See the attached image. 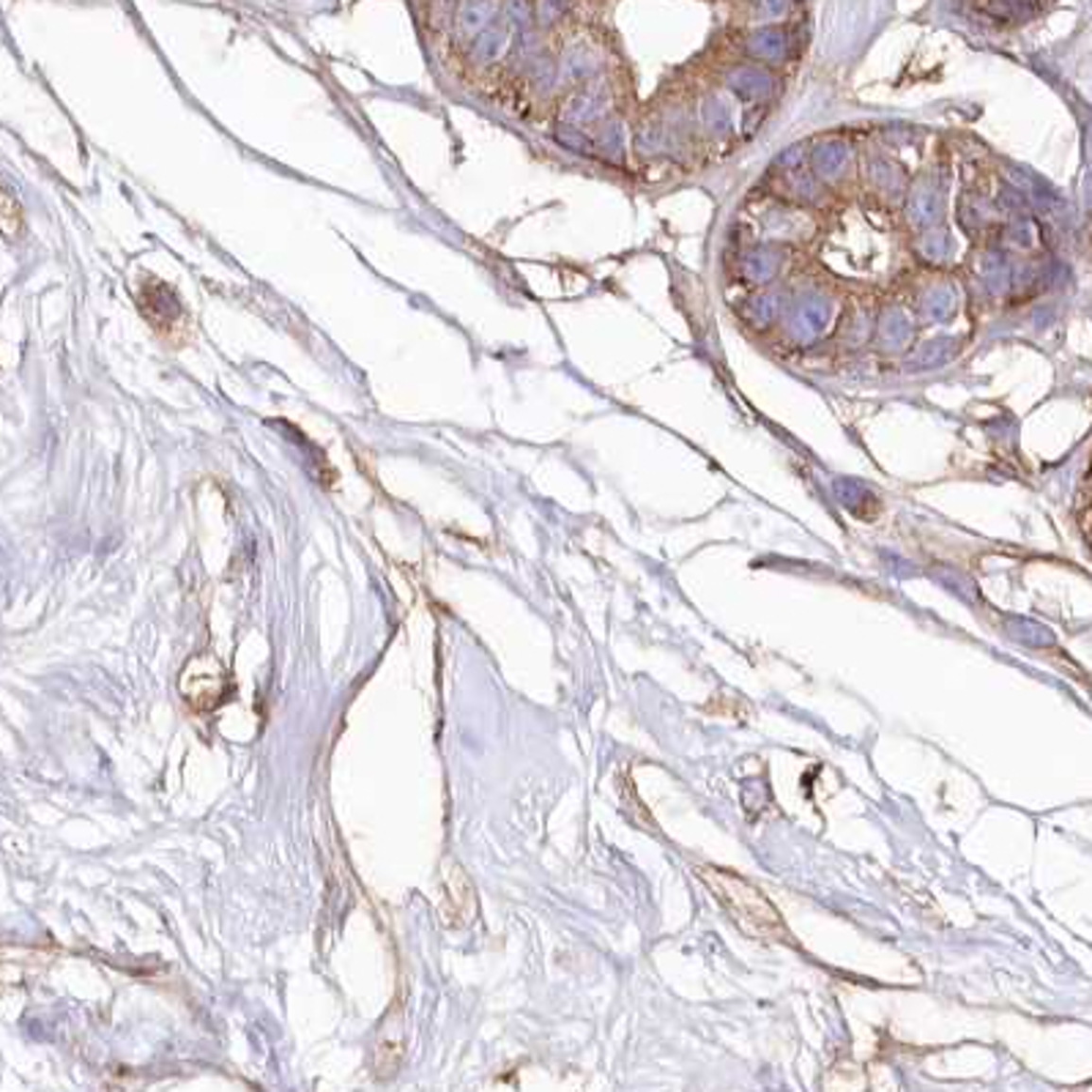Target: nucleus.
Listing matches in <instances>:
<instances>
[{"mask_svg": "<svg viewBox=\"0 0 1092 1092\" xmlns=\"http://www.w3.org/2000/svg\"><path fill=\"white\" fill-rule=\"evenodd\" d=\"M748 52L754 55L755 61L780 63V61H786V55H789V42H786V36H783L780 30H775V27H764V30H758V33L751 36Z\"/></svg>", "mask_w": 1092, "mask_h": 1092, "instance_id": "obj_11", "label": "nucleus"}, {"mask_svg": "<svg viewBox=\"0 0 1092 1092\" xmlns=\"http://www.w3.org/2000/svg\"><path fill=\"white\" fill-rule=\"evenodd\" d=\"M942 217V189L934 182L914 183L907 195V219L917 231H928Z\"/></svg>", "mask_w": 1092, "mask_h": 1092, "instance_id": "obj_6", "label": "nucleus"}, {"mask_svg": "<svg viewBox=\"0 0 1092 1092\" xmlns=\"http://www.w3.org/2000/svg\"><path fill=\"white\" fill-rule=\"evenodd\" d=\"M783 250L775 244H761L745 252L742 258V277L751 283V286H767L772 283L783 269Z\"/></svg>", "mask_w": 1092, "mask_h": 1092, "instance_id": "obj_7", "label": "nucleus"}, {"mask_svg": "<svg viewBox=\"0 0 1092 1092\" xmlns=\"http://www.w3.org/2000/svg\"><path fill=\"white\" fill-rule=\"evenodd\" d=\"M956 351H959V345H956V339H931V342H926L914 356L910 359V364H914L917 370L920 367H939V364L950 362L953 356H956Z\"/></svg>", "mask_w": 1092, "mask_h": 1092, "instance_id": "obj_14", "label": "nucleus"}, {"mask_svg": "<svg viewBox=\"0 0 1092 1092\" xmlns=\"http://www.w3.org/2000/svg\"><path fill=\"white\" fill-rule=\"evenodd\" d=\"M400 1054H403V1015H400V1011H394V1014H390V1018H387V1024L381 1027V1032H378L375 1060H378V1066H381L384 1057H390V1063H387V1073H390V1070L397 1067Z\"/></svg>", "mask_w": 1092, "mask_h": 1092, "instance_id": "obj_10", "label": "nucleus"}, {"mask_svg": "<svg viewBox=\"0 0 1092 1092\" xmlns=\"http://www.w3.org/2000/svg\"><path fill=\"white\" fill-rule=\"evenodd\" d=\"M832 323V302L822 293H806L797 296L794 304L786 312V329L789 338L797 342H810L819 339Z\"/></svg>", "mask_w": 1092, "mask_h": 1092, "instance_id": "obj_3", "label": "nucleus"}, {"mask_svg": "<svg viewBox=\"0 0 1092 1092\" xmlns=\"http://www.w3.org/2000/svg\"><path fill=\"white\" fill-rule=\"evenodd\" d=\"M956 312H959V293H956V287L945 286V283L926 290V296L920 302V318H926L928 323H945Z\"/></svg>", "mask_w": 1092, "mask_h": 1092, "instance_id": "obj_8", "label": "nucleus"}, {"mask_svg": "<svg viewBox=\"0 0 1092 1092\" xmlns=\"http://www.w3.org/2000/svg\"><path fill=\"white\" fill-rule=\"evenodd\" d=\"M876 338L882 342L884 351H898L911 339V323L901 310H887L879 318Z\"/></svg>", "mask_w": 1092, "mask_h": 1092, "instance_id": "obj_12", "label": "nucleus"}, {"mask_svg": "<svg viewBox=\"0 0 1092 1092\" xmlns=\"http://www.w3.org/2000/svg\"><path fill=\"white\" fill-rule=\"evenodd\" d=\"M868 179L882 192H898V186H904L901 170L893 162H887V159H871L868 162Z\"/></svg>", "mask_w": 1092, "mask_h": 1092, "instance_id": "obj_16", "label": "nucleus"}, {"mask_svg": "<svg viewBox=\"0 0 1092 1092\" xmlns=\"http://www.w3.org/2000/svg\"><path fill=\"white\" fill-rule=\"evenodd\" d=\"M947 250H950V241H947V235L945 234H926L923 235V241H920L923 258L931 260V263L947 258Z\"/></svg>", "mask_w": 1092, "mask_h": 1092, "instance_id": "obj_17", "label": "nucleus"}, {"mask_svg": "<svg viewBox=\"0 0 1092 1092\" xmlns=\"http://www.w3.org/2000/svg\"><path fill=\"white\" fill-rule=\"evenodd\" d=\"M699 876L715 893L720 907L728 910V914L734 917V923L745 934L758 936V939H770V942L772 939H786V928H783L780 914L761 895L758 887L745 882L742 876H737L731 871H720V868H702Z\"/></svg>", "mask_w": 1092, "mask_h": 1092, "instance_id": "obj_1", "label": "nucleus"}, {"mask_svg": "<svg viewBox=\"0 0 1092 1092\" xmlns=\"http://www.w3.org/2000/svg\"><path fill=\"white\" fill-rule=\"evenodd\" d=\"M466 882L468 879H466V874H463V868H455V871H452V876H446V879H443V890L449 893L446 904L452 907V910L443 914L449 923H468V920H471V914H468V911L463 910L460 904H468L471 910H477L474 893H468V895H463V898H460V887H463Z\"/></svg>", "mask_w": 1092, "mask_h": 1092, "instance_id": "obj_13", "label": "nucleus"}, {"mask_svg": "<svg viewBox=\"0 0 1092 1092\" xmlns=\"http://www.w3.org/2000/svg\"><path fill=\"white\" fill-rule=\"evenodd\" d=\"M728 91L739 99V102L748 104H761L772 99V91H775V79L767 69H758V66H739L734 72H728L726 78Z\"/></svg>", "mask_w": 1092, "mask_h": 1092, "instance_id": "obj_4", "label": "nucleus"}, {"mask_svg": "<svg viewBox=\"0 0 1092 1092\" xmlns=\"http://www.w3.org/2000/svg\"><path fill=\"white\" fill-rule=\"evenodd\" d=\"M780 312H783V302H780L778 293H770V290L755 293V296H748V299L742 302V318H745L751 326H758V329L775 323L780 318Z\"/></svg>", "mask_w": 1092, "mask_h": 1092, "instance_id": "obj_9", "label": "nucleus"}, {"mask_svg": "<svg viewBox=\"0 0 1092 1092\" xmlns=\"http://www.w3.org/2000/svg\"><path fill=\"white\" fill-rule=\"evenodd\" d=\"M182 696L192 709H214L217 703H222L225 699V690H228V679L222 666L211 657V654H200V657H192L183 668L182 682Z\"/></svg>", "mask_w": 1092, "mask_h": 1092, "instance_id": "obj_2", "label": "nucleus"}, {"mask_svg": "<svg viewBox=\"0 0 1092 1092\" xmlns=\"http://www.w3.org/2000/svg\"><path fill=\"white\" fill-rule=\"evenodd\" d=\"M810 170L819 182H841L852 167V151L843 140H824L810 151Z\"/></svg>", "mask_w": 1092, "mask_h": 1092, "instance_id": "obj_5", "label": "nucleus"}, {"mask_svg": "<svg viewBox=\"0 0 1092 1092\" xmlns=\"http://www.w3.org/2000/svg\"><path fill=\"white\" fill-rule=\"evenodd\" d=\"M702 124L712 134H726L731 130V107L723 96H709L702 104Z\"/></svg>", "mask_w": 1092, "mask_h": 1092, "instance_id": "obj_15", "label": "nucleus"}]
</instances>
